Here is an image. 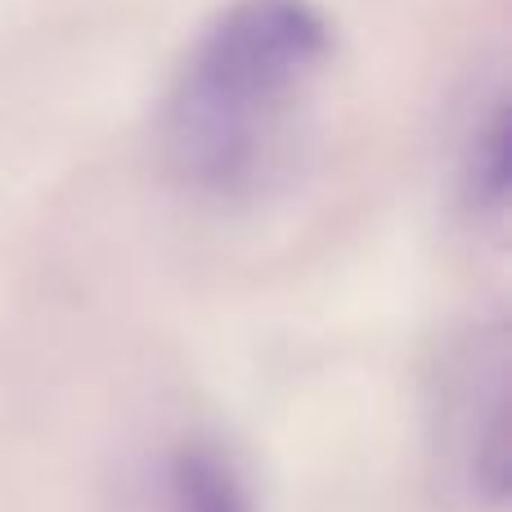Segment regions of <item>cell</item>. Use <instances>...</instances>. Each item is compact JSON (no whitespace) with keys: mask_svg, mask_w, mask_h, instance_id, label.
I'll return each mask as SVG.
<instances>
[{"mask_svg":"<svg viewBox=\"0 0 512 512\" xmlns=\"http://www.w3.org/2000/svg\"><path fill=\"white\" fill-rule=\"evenodd\" d=\"M333 27L310 0H234L189 50L167 104V158L185 185L248 198L279 176Z\"/></svg>","mask_w":512,"mask_h":512,"instance_id":"cell-1","label":"cell"},{"mask_svg":"<svg viewBox=\"0 0 512 512\" xmlns=\"http://www.w3.org/2000/svg\"><path fill=\"white\" fill-rule=\"evenodd\" d=\"M167 512H256V499L230 450L185 441L167 463Z\"/></svg>","mask_w":512,"mask_h":512,"instance_id":"cell-3","label":"cell"},{"mask_svg":"<svg viewBox=\"0 0 512 512\" xmlns=\"http://www.w3.org/2000/svg\"><path fill=\"white\" fill-rule=\"evenodd\" d=\"M508 185H512V162H508V108L499 99L481 131L472 135L468 162H463V198L477 216H504L508 212Z\"/></svg>","mask_w":512,"mask_h":512,"instance_id":"cell-4","label":"cell"},{"mask_svg":"<svg viewBox=\"0 0 512 512\" xmlns=\"http://www.w3.org/2000/svg\"><path fill=\"white\" fill-rule=\"evenodd\" d=\"M508 333L499 324L472 328L450 355L441 378V450L454 477L477 504H504L512 477V396Z\"/></svg>","mask_w":512,"mask_h":512,"instance_id":"cell-2","label":"cell"}]
</instances>
